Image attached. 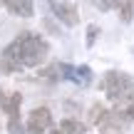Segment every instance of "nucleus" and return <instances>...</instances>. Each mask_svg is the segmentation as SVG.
I'll return each mask as SVG.
<instances>
[{"mask_svg": "<svg viewBox=\"0 0 134 134\" xmlns=\"http://www.w3.org/2000/svg\"><path fill=\"white\" fill-rule=\"evenodd\" d=\"M15 45H18V52H20V60H23L25 67H40L47 60V52H50V45L45 42L40 35L35 32H23L15 37Z\"/></svg>", "mask_w": 134, "mask_h": 134, "instance_id": "nucleus-1", "label": "nucleus"}, {"mask_svg": "<svg viewBox=\"0 0 134 134\" xmlns=\"http://www.w3.org/2000/svg\"><path fill=\"white\" fill-rule=\"evenodd\" d=\"M99 87H102V92L107 94V99L112 104L124 102V99H134V77H129L127 72H119V70L107 72L102 77Z\"/></svg>", "mask_w": 134, "mask_h": 134, "instance_id": "nucleus-2", "label": "nucleus"}, {"mask_svg": "<svg viewBox=\"0 0 134 134\" xmlns=\"http://www.w3.org/2000/svg\"><path fill=\"white\" fill-rule=\"evenodd\" d=\"M52 127V112L47 109V107H35L32 112H30L27 117V134H45Z\"/></svg>", "mask_w": 134, "mask_h": 134, "instance_id": "nucleus-3", "label": "nucleus"}, {"mask_svg": "<svg viewBox=\"0 0 134 134\" xmlns=\"http://www.w3.org/2000/svg\"><path fill=\"white\" fill-rule=\"evenodd\" d=\"M23 60H20V52H18V45H15V40L8 45V47L0 52V72L3 75H15V72L23 70Z\"/></svg>", "mask_w": 134, "mask_h": 134, "instance_id": "nucleus-4", "label": "nucleus"}, {"mask_svg": "<svg viewBox=\"0 0 134 134\" xmlns=\"http://www.w3.org/2000/svg\"><path fill=\"white\" fill-rule=\"evenodd\" d=\"M50 8H52L55 18L62 20L67 27H72V25L80 23V13H77V5L75 3H55V0H50Z\"/></svg>", "mask_w": 134, "mask_h": 134, "instance_id": "nucleus-5", "label": "nucleus"}, {"mask_svg": "<svg viewBox=\"0 0 134 134\" xmlns=\"http://www.w3.org/2000/svg\"><path fill=\"white\" fill-rule=\"evenodd\" d=\"M20 104H23V94H20V92L0 90V109H3L8 117L20 114Z\"/></svg>", "mask_w": 134, "mask_h": 134, "instance_id": "nucleus-6", "label": "nucleus"}, {"mask_svg": "<svg viewBox=\"0 0 134 134\" xmlns=\"http://www.w3.org/2000/svg\"><path fill=\"white\" fill-rule=\"evenodd\" d=\"M112 112H114L117 117H119L124 124H132L134 122V99H124V102H117L114 107H112Z\"/></svg>", "mask_w": 134, "mask_h": 134, "instance_id": "nucleus-7", "label": "nucleus"}, {"mask_svg": "<svg viewBox=\"0 0 134 134\" xmlns=\"http://www.w3.org/2000/svg\"><path fill=\"white\" fill-rule=\"evenodd\" d=\"M85 132H87V127L77 119H62L52 129V134H85Z\"/></svg>", "mask_w": 134, "mask_h": 134, "instance_id": "nucleus-8", "label": "nucleus"}, {"mask_svg": "<svg viewBox=\"0 0 134 134\" xmlns=\"http://www.w3.org/2000/svg\"><path fill=\"white\" fill-rule=\"evenodd\" d=\"M8 10H10L13 15H20V18H30V15L35 13L32 0H13V3L8 5Z\"/></svg>", "mask_w": 134, "mask_h": 134, "instance_id": "nucleus-9", "label": "nucleus"}, {"mask_svg": "<svg viewBox=\"0 0 134 134\" xmlns=\"http://www.w3.org/2000/svg\"><path fill=\"white\" fill-rule=\"evenodd\" d=\"M107 112H109V109H107L102 102H94V104L90 107V114H87V117H90V124H94V127H97V124H99V122L107 117Z\"/></svg>", "mask_w": 134, "mask_h": 134, "instance_id": "nucleus-10", "label": "nucleus"}, {"mask_svg": "<svg viewBox=\"0 0 134 134\" xmlns=\"http://www.w3.org/2000/svg\"><path fill=\"white\" fill-rule=\"evenodd\" d=\"M132 13H134V0H122V3H119V18H122V23H129Z\"/></svg>", "mask_w": 134, "mask_h": 134, "instance_id": "nucleus-11", "label": "nucleus"}, {"mask_svg": "<svg viewBox=\"0 0 134 134\" xmlns=\"http://www.w3.org/2000/svg\"><path fill=\"white\" fill-rule=\"evenodd\" d=\"M8 132L10 134H25V132H27V129H23V124H20V114L8 117Z\"/></svg>", "mask_w": 134, "mask_h": 134, "instance_id": "nucleus-12", "label": "nucleus"}, {"mask_svg": "<svg viewBox=\"0 0 134 134\" xmlns=\"http://www.w3.org/2000/svg\"><path fill=\"white\" fill-rule=\"evenodd\" d=\"M97 35H99V27H97V25H90V27H87V47L94 45V37H97Z\"/></svg>", "mask_w": 134, "mask_h": 134, "instance_id": "nucleus-13", "label": "nucleus"}, {"mask_svg": "<svg viewBox=\"0 0 134 134\" xmlns=\"http://www.w3.org/2000/svg\"><path fill=\"white\" fill-rule=\"evenodd\" d=\"M97 3H99V8H102V10H109V8H117L122 0H97Z\"/></svg>", "mask_w": 134, "mask_h": 134, "instance_id": "nucleus-14", "label": "nucleus"}, {"mask_svg": "<svg viewBox=\"0 0 134 134\" xmlns=\"http://www.w3.org/2000/svg\"><path fill=\"white\" fill-rule=\"evenodd\" d=\"M10 3H13V0H0V5H3V8H8Z\"/></svg>", "mask_w": 134, "mask_h": 134, "instance_id": "nucleus-15", "label": "nucleus"}]
</instances>
